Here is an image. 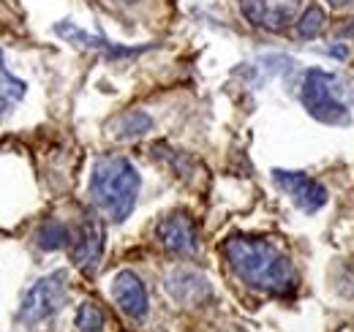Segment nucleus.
I'll list each match as a JSON object with an SVG mask.
<instances>
[{"mask_svg": "<svg viewBox=\"0 0 354 332\" xmlns=\"http://www.w3.org/2000/svg\"><path fill=\"white\" fill-rule=\"evenodd\" d=\"M36 243L41 250H60V248H68L71 246V232L66 223L60 221H46L44 226L39 229L36 234Z\"/></svg>", "mask_w": 354, "mask_h": 332, "instance_id": "nucleus-14", "label": "nucleus"}, {"mask_svg": "<svg viewBox=\"0 0 354 332\" xmlns=\"http://www.w3.org/2000/svg\"><path fill=\"white\" fill-rule=\"evenodd\" d=\"M28 93V84L22 80H17L8 68H6V60H3V52H0V118L6 112H11Z\"/></svg>", "mask_w": 354, "mask_h": 332, "instance_id": "nucleus-13", "label": "nucleus"}, {"mask_svg": "<svg viewBox=\"0 0 354 332\" xmlns=\"http://www.w3.org/2000/svg\"><path fill=\"white\" fill-rule=\"evenodd\" d=\"M153 128V118L142 109H131V112H123L118 115L112 123H109V131L115 139H136L142 133H147Z\"/></svg>", "mask_w": 354, "mask_h": 332, "instance_id": "nucleus-12", "label": "nucleus"}, {"mask_svg": "<svg viewBox=\"0 0 354 332\" xmlns=\"http://www.w3.org/2000/svg\"><path fill=\"white\" fill-rule=\"evenodd\" d=\"M120 3H136V0H120Z\"/></svg>", "mask_w": 354, "mask_h": 332, "instance_id": "nucleus-18", "label": "nucleus"}, {"mask_svg": "<svg viewBox=\"0 0 354 332\" xmlns=\"http://www.w3.org/2000/svg\"><path fill=\"white\" fill-rule=\"evenodd\" d=\"M330 6H349V3H354V0H327Z\"/></svg>", "mask_w": 354, "mask_h": 332, "instance_id": "nucleus-17", "label": "nucleus"}, {"mask_svg": "<svg viewBox=\"0 0 354 332\" xmlns=\"http://www.w3.org/2000/svg\"><path fill=\"white\" fill-rule=\"evenodd\" d=\"M229 267L248 286L270 294H289L297 286V273L292 261L267 240L257 237H229L223 243Z\"/></svg>", "mask_w": 354, "mask_h": 332, "instance_id": "nucleus-1", "label": "nucleus"}, {"mask_svg": "<svg viewBox=\"0 0 354 332\" xmlns=\"http://www.w3.org/2000/svg\"><path fill=\"white\" fill-rule=\"evenodd\" d=\"M77 330L80 332H104V313L98 305L82 302V308L77 311Z\"/></svg>", "mask_w": 354, "mask_h": 332, "instance_id": "nucleus-16", "label": "nucleus"}, {"mask_svg": "<svg viewBox=\"0 0 354 332\" xmlns=\"http://www.w3.org/2000/svg\"><path fill=\"white\" fill-rule=\"evenodd\" d=\"M338 93V80L330 71L322 68H310L303 80V107L308 109L310 118H316L319 123L327 125H349V107L335 95Z\"/></svg>", "mask_w": 354, "mask_h": 332, "instance_id": "nucleus-3", "label": "nucleus"}, {"mask_svg": "<svg viewBox=\"0 0 354 332\" xmlns=\"http://www.w3.org/2000/svg\"><path fill=\"white\" fill-rule=\"evenodd\" d=\"M272 180L281 191H286L292 196V202L306 212H316L327 205V191L322 183H316L313 177L303 172H286V169H275Z\"/></svg>", "mask_w": 354, "mask_h": 332, "instance_id": "nucleus-5", "label": "nucleus"}, {"mask_svg": "<svg viewBox=\"0 0 354 332\" xmlns=\"http://www.w3.org/2000/svg\"><path fill=\"white\" fill-rule=\"evenodd\" d=\"M324 25H327L324 8H322V6H308V8L303 11V17L297 19V36L310 42V39H316V36L324 30Z\"/></svg>", "mask_w": 354, "mask_h": 332, "instance_id": "nucleus-15", "label": "nucleus"}, {"mask_svg": "<svg viewBox=\"0 0 354 332\" xmlns=\"http://www.w3.org/2000/svg\"><path fill=\"white\" fill-rule=\"evenodd\" d=\"M167 291L180 305H199L210 297V284L194 270H175L167 278Z\"/></svg>", "mask_w": 354, "mask_h": 332, "instance_id": "nucleus-11", "label": "nucleus"}, {"mask_svg": "<svg viewBox=\"0 0 354 332\" xmlns=\"http://www.w3.org/2000/svg\"><path fill=\"white\" fill-rule=\"evenodd\" d=\"M104 253V223L95 215H85L80 229L71 237V256L77 261V267H82L85 273H93L101 261Z\"/></svg>", "mask_w": 354, "mask_h": 332, "instance_id": "nucleus-7", "label": "nucleus"}, {"mask_svg": "<svg viewBox=\"0 0 354 332\" xmlns=\"http://www.w3.org/2000/svg\"><path fill=\"white\" fill-rule=\"evenodd\" d=\"M66 291H68V275L63 270H55L44 278H39L22 299L19 322L22 324H39V322L49 319L52 313H57L63 308Z\"/></svg>", "mask_w": 354, "mask_h": 332, "instance_id": "nucleus-4", "label": "nucleus"}, {"mask_svg": "<svg viewBox=\"0 0 354 332\" xmlns=\"http://www.w3.org/2000/svg\"><path fill=\"white\" fill-rule=\"evenodd\" d=\"M297 8H300V0H243V14L248 17V22L272 33L295 22Z\"/></svg>", "mask_w": 354, "mask_h": 332, "instance_id": "nucleus-6", "label": "nucleus"}, {"mask_svg": "<svg viewBox=\"0 0 354 332\" xmlns=\"http://www.w3.org/2000/svg\"><path fill=\"white\" fill-rule=\"evenodd\" d=\"M55 33H57L60 39H66L68 44H74V46L104 52V55L112 57V60H118V57H133V55H142V52L147 49V46H118V44L106 42V39H101V36H93L88 30L71 25V22H57V25H55Z\"/></svg>", "mask_w": 354, "mask_h": 332, "instance_id": "nucleus-10", "label": "nucleus"}, {"mask_svg": "<svg viewBox=\"0 0 354 332\" xmlns=\"http://www.w3.org/2000/svg\"><path fill=\"white\" fill-rule=\"evenodd\" d=\"M142 177L136 166L123 156H104L98 158L90 174V196L95 208L106 212L112 221H126L133 212L139 196Z\"/></svg>", "mask_w": 354, "mask_h": 332, "instance_id": "nucleus-2", "label": "nucleus"}, {"mask_svg": "<svg viewBox=\"0 0 354 332\" xmlns=\"http://www.w3.org/2000/svg\"><path fill=\"white\" fill-rule=\"evenodd\" d=\"M112 297L120 305V311L126 316L136 319V322H142L147 316V311H150L147 289H145L142 278L136 273H131V270H123V273L115 275V281H112Z\"/></svg>", "mask_w": 354, "mask_h": 332, "instance_id": "nucleus-9", "label": "nucleus"}, {"mask_svg": "<svg viewBox=\"0 0 354 332\" xmlns=\"http://www.w3.org/2000/svg\"><path fill=\"white\" fill-rule=\"evenodd\" d=\"M156 237H158V243L169 250V253H177V256H194L196 248H199L196 226L183 212H175V215L164 218L158 223V229H156Z\"/></svg>", "mask_w": 354, "mask_h": 332, "instance_id": "nucleus-8", "label": "nucleus"}]
</instances>
